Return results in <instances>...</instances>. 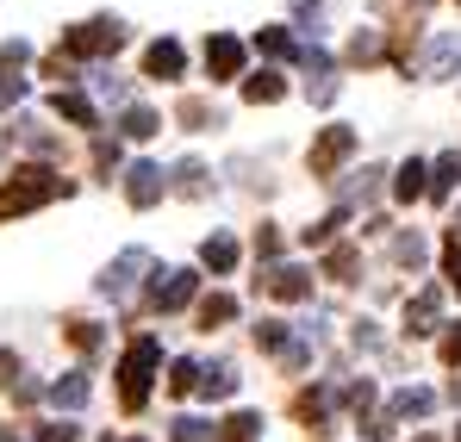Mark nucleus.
Segmentation results:
<instances>
[{"label":"nucleus","instance_id":"c756f323","mask_svg":"<svg viewBox=\"0 0 461 442\" xmlns=\"http://www.w3.org/2000/svg\"><path fill=\"white\" fill-rule=\"evenodd\" d=\"M200 187H206V181H200V162H187V168H181V194H200Z\"/></svg>","mask_w":461,"mask_h":442},{"label":"nucleus","instance_id":"1a4fd4ad","mask_svg":"<svg viewBox=\"0 0 461 442\" xmlns=\"http://www.w3.org/2000/svg\"><path fill=\"white\" fill-rule=\"evenodd\" d=\"M187 299H194V275H187V268H175L168 287L156 281V305H162V311H175V305H187Z\"/></svg>","mask_w":461,"mask_h":442},{"label":"nucleus","instance_id":"c9c22d12","mask_svg":"<svg viewBox=\"0 0 461 442\" xmlns=\"http://www.w3.org/2000/svg\"><path fill=\"white\" fill-rule=\"evenodd\" d=\"M418 442H430V437H418Z\"/></svg>","mask_w":461,"mask_h":442},{"label":"nucleus","instance_id":"473e14b6","mask_svg":"<svg viewBox=\"0 0 461 442\" xmlns=\"http://www.w3.org/2000/svg\"><path fill=\"white\" fill-rule=\"evenodd\" d=\"M19 94H25V81H0V106H13Z\"/></svg>","mask_w":461,"mask_h":442},{"label":"nucleus","instance_id":"2f4dec72","mask_svg":"<svg viewBox=\"0 0 461 442\" xmlns=\"http://www.w3.org/2000/svg\"><path fill=\"white\" fill-rule=\"evenodd\" d=\"M443 268H449V281L461 287V243H449V249H443Z\"/></svg>","mask_w":461,"mask_h":442},{"label":"nucleus","instance_id":"ddd939ff","mask_svg":"<svg viewBox=\"0 0 461 442\" xmlns=\"http://www.w3.org/2000/svg\"><path fill=\"white\" fill-rule=\"evenodd\" d=\"M200 262H206V268H219V275H225L230 262H237V243H230V237H212V243H206V249H200Z\"/></svg>","mask_w":461,"mask_h":442},{"label":"nucleus","instance_id":"423d86ee","mask_svg":"<svg viewBox=\"0 0 461 442\" xmlns=\"http://www.w3.org/2000/svg\"><path fill=\"white\" fill-rule=\"evenodd\" d=\"M138 268H144V249H131V256H119V262H113V268H106V275H100V293H125V287H131V275H138Z\"/></svg>","mask_w":461,"mask_h":442},{"label":"nucleus","instance_id":"39448f33","mask_svg":"<svg viewBox=\"0 0 461 442\" xmlns=\"http://www.w3.org/2000/svg\"><path fill=\"white\" fill-rule=\"evenodd\" d=\"M206 69L219 75V81L237 75V69H243V44H237V38H212V44H206Z\"/></svg>","mask_w":461,"mask_h":442},{"label":"nucleus","instance_id":"72a5a7b5","mask_svg":"<svg viewBox=\"0 0 461 442\" xmlns=\"http://www.w3.org/2000/svg\"><path fill=\"white\" fill-rule=\"evenodd\" d=\"M44 442H76V430H69V424H50V430H44Z\"/></svg>","mask_w":461,"mask_h":442},{"label":"nucleus","instance_id":"5701e85b","mask_svg":"<svg viewBox=\"0 0 461 442\" xmlns=\"http://www.w3.org/2000/svg\"><path fill=\"white\" fill-rule=\"evenodd\" d=\"M200 392H212V399H225V392H230V368H212L206 380H200Z\"/></svg>","mask_w":461,"mask_h":442},{"label":"nucleus","instance_id":"9d476101","mask_svg":"<svg viewBox=\"0 0 461 442\" xmlns=\"http://www.w3.org/2000/svg\"><path fill=\"white\" fill-rule=\"evenodd\" d=\"M268 293H275V299H306L312 293V275H300V268H275V275H268Z\"/></svg>","mask_w":461,"mask_h":442},{"label":"nucleus","instance_id":"412c9836","mask_svg":"<svg viewBox=\"0 0 461 442\" xmlns=\"http://www.w3.org/2000/svg\"><path fill=\"white\" fill-rule=\"evenodd\" d=\"M461 175V156H443V162H437V187H430V194H437V200H443V194H449V181H456Z\"/></svg>","mask_w":461,"mask_h":442},{"label":"nucleus","instance_id":"e433bc0d","mask_svg":"<svg viewBox=\"0 0 461 442\" xmlns=\"http://www.w3.org/2000/svg\"><path fill=\"white\" fill-rule=\"evenodd\" d=\"M456 399H461V386H456Z\"/></svg>","mask_w":461,"mask_h":442},{"label":"nucleus","instance_id":"f257e3e1","mask_svg":"<svg viewBox=\"0 0 461 442\" xmlns=\"http://www.w3.org/2000/svg\"><path fill=\"white\" fill-rule=\"evenodd\" d=\"M57 194H69L63 175H50V168H19V175L0 187V219H6V212H32V206H44V200H57Z\"/></svg>","mask_w":461,"mask_h":442},{"label":"nucleus","instance_id":"20e7f679","mask_svg":"<svg viewBox=\"0 0 461 442\" xmlns=\"http://www.w3.org/2000/svg\"><path fill=\"white\" fill-rule=\"evenodd\" d=\"M349 149H356V131H343V125H330V131H324V138L312 144V175H330V168H337V162H343Z\"/></svg>","mask_w":461,"mask_h":442},{"label":"nucleus","instance_id":"dca6fc26","mask_svg":"<svg viewBox=\"0 0 461 442\" xmlns=\"http://www.w3.org/2000/svg\"><path fill=\"white\" fill-rule=\"evenodd\" d=\"M57 113H63V119H76V125H94V106H87L81 94H63V100H57Z\"/></svg>","mask_w":461,"mask_h":442},{"label":"nucleus","instance_id":"6e6552de","mask_svg":"<svg viewBox=\"0 0 461 442\" xmlns=\"http://www.w3.org/2000/svg\"><path fill=\"white\" fill-rule=\"evenodd\" d=\"M156 194H162V168L138 162V168H131V206H156Z\"/></svg>","mask_w":461,"mask_h":442},{"label":"nucleus","instance_id":"a878e982","mask_svg":"<svg viewBox=\"0 0 461 442\" xmlns=\"http://www.w3.org/2000/svg\"><path fill=\"white\" fill-rule=\"evenodd\" d=\"M461 57V44L456 38H443V44H437V50H430V63H437V69H449V63H456Z\"/></svg>","mask_w":461,"mask_h":442},{"label":"nucleus","instance_id":"cd10ccee","mask_svg":"<svg viewBox=\"0 0 461 442\" xmlns=\"http://www.w3.org/2000/svg\"><path fill=\"white\" fill-rule=\"evenodd\" d=\"M330 275H356V249H330Z\"/></svg>","mask_w":461,"mask_h":442},{"label":"nucleus","instance_id":"6ab92c4d","mask_svg":"<svg viewBox=\"0 0 461 442\" xmlns=\"http://www.w3.org/2000/svg\"><path fill=\"white\" fill-rule=\"evenodd\" d=\"M200 380H206V374L194 368V362H175V380H168V392H194Z\"/></svg>","mask_w":461,"mask_h":442},{"label":"nucleus","instance_id":"c85d7f7f","mask_svg":"<svg viewBox=\"0 0 461 442\" xmlns=\"http://www.w3.org/2000/svg\"><path fill=\"white\" fill-rule=\"evenodd\" d=\"M399 411L411 418V411H430V392H399Z\"/></svg>","mask_w":461,"mask_h":442},{"label":"nucleus","instance_id":"f704fd0d","mask_svg":"<svg viewBox=\"0 0 461 442\" xmlns=\"http://www.w3.org/2000/svg\"><path fill=\"white\" fill-rule=\"evenodd\" d=\"M443 356H449V362H461V330L449 337V343H443Z\"/></svg>","mask_w":461,"mask_h":442},{"label":"nucleus","instance_id":"2eb2a0df","mask_svg":"<svg viewBox=\"0 0 461 442\" xmlns=\"http://www.w3.org/2000/svg\"><path fill=\"white\" fill-rule=\"evenodd\" d=\"M50 399H57V405H81V399H87V380H81V374L57 380V386H50Z\"/></svg>","mask_w":461,"mask_h":442},{"label":"nucleus","instance_id":"bb28decb","mask_svg":"<svg viewBox=\"0 0 461 442\" xmlns=\"http://www.w3.org/2000/svg\"><path fill=\"white\" fill-rule=\"evenodd\" d=\"M69 337H76L81 349H94V343H100V330H94V324H87V318H76V324H69Z\"/></svg>","mask_w":461,"mask_h":442},{"label":"nucleus","instance_id":"f03ea898","mask_svg":"<svg viewBox=\"0 0 461 442\" xmlns=\"http://www.w3.org/2000/svg\"><path fill=\"white\" fill-rule=\"evenodd\" d=\"M156 337H138L131 349H125V368H119V380H125V411H138L144 405V386H150V368H156Z\"/></svg>","mask_w":461,"mask_h":442},{"label":"nucleus","instance_id":"a211bd4d","mask_svg":"<svg viewBox=\"0 0 461 442\" xmlns=\"http://www.w3.org/2000/svg\"><path fill=\"white\" fill-rule=\"evenodd\" d=\"M125 131H131V138H150V131H156V113H150V106H131V113H125Z\"/></svg>","mask_w":461,"mask_h":442},{"label":"nucleus","instance_id":"b1692460","mask_svg":"<svg viewBox=\"0 0 461 442\" xmlns=\"http://www.w3.org/2000/svg\"><path fill=\"white\" fill-rule=\"evenodd\" d=\"M256 343H262V349H287V324H262Z\"/></svg>","mask_w":461,"mask_h":442},{"label":"nucleus","instance_id":"4468645a","mask_svg":"<svg viewBox=\"0 0 461 442\" xmlns=\"http://www.w3.org/2000/svg\"><path fill=\"white\" fill-rule=\"evenodd\" d=\"M256 430H262V418H256V411H237L219 437H225V442H256Z\"/></svg>","mask_w":461,"mask_h":442},{"label":"nucleus","instance_id":"f3484780","mask_svg":"<svg viewBox=\"0 0 461 442\" xmlns=\"http://www.w3.org/2000/svg\"><path fill=\"white\" fill-rule=\"evenodd\" d=\"M411 194H424V162H405L399 168V200H411Z\"/></svg>","mask_w":461,"mask_h":442},{"label":"nucleus","instance_id":"9b49d317","mask_svg":"<svg viewBox=\"0 0 461 442\" xmlns=\"http://www.w3.org/2000/svg\"><path fill=\"white\" fill-rule=\"evenodd\" d=\"M144 69H150V75H181V44H150Z\"/></svg>","mask_w":461,"mask_h":442},{"label":"nucleus","instance_id":"7c9ffc66","mask_svg":"<svg viewBox=\"0 0 461 442\" xmlns=\"http://www.w3.org/2000/svg\"><path fill=\"white\" fill-rule=\"evenodd\" d=\"M393 256H399V262H418V256H424V243H418V237H399V249H393Z\"/></svg>","mask_w":461,"mask_h":442},{"label":"nucleus","instance_id":"aec40b11","mask_svg":"<svg viewBox=\"0 0 461 442\" xmlns=\"http://www.w3.org/2000/svg\"><path fill=\"white\" fill-rule=\"evenodd\" d=\"M212 437V424H200V418H175V442H206Z\"/></svg>","mask_w":461,"mask_h":442},{"label":"nucleus","instance_id":"0eeeda50","mask_svg":"<svg viewBox=\"0 0 461 442\" xmlns=\"http://www.w3.org/2000/svg\"><path fill=\"white\" fill-rule=\"evenodd\" d=\"M437 311H443V293H418V299H411V311H405V330H411V337L437 330Z\"/></svg>","mask_w":461,"mask_h":442},{"label":"nucleus","instance_id":"4be33fe9","mask_svg":"<svg viewBox=\"0 0 461 442\" xmlns=\"http://www.w3.org/2000/svg\"><path fill=\"white\" fill-rule=\"evenodd\" d=\"M230 311H237L230 299H206V305H200V318H206V330H212V324H225Z\"/></svg>","mask_w":461,"mask_h":442},{"label":"nucleus","instance_id":"f8f14e48","mask_svg":"<svg viewBox=\"0 0 461 442\" xmlns=\"http://www.w3.org/2000/svg\"><path fill=\"white\" fill-rule=\"evenodd\" d=\"M243 94H249V100H256V106H262V100H281V75H275V69L249 75V81H243Z\"/></svg>","mask_w":461,"mask_h":442},{"label":"nucleus","instance_id":"393cba45","mask_svg":"<svg viewBox=\"0 0 461 442\" xmlns=\"http://www.w3.org/2000/svg\"><path fill=\"white\" fill-rule=\"evenodd\" d=\"M262 44H268V50H275V57H294V38H287V32H281V25H275V32H262Z\"/></svg>","mask_w":461,"mask_h":442},{"label":"nucleus","instance_id":"7ed1b4c3","mask_svg":"<svg viewBox=\"0 0 461 442\" xmlns=\"http://www.w3.org/2000/svg\"><path fill=\"white\" fill-rule=\"evenodd\" d=\"M119 38H125V32H119L113 19H94V25H81V32L63 38V50H69V57H100V50H119Z\"/></svg>","mask_w":461,"mask_h":442}]
</instances>
